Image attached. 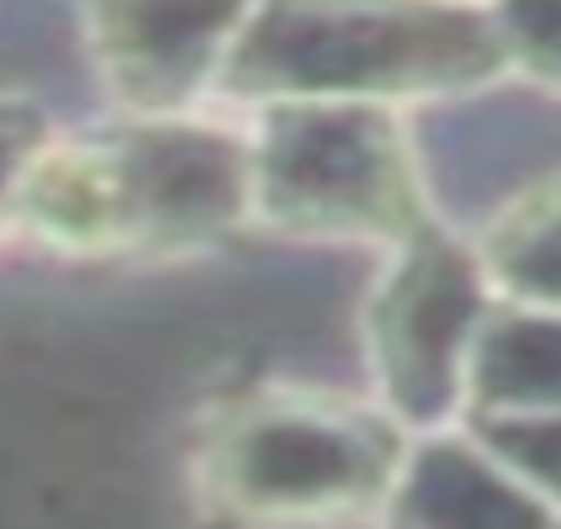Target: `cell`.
<instances>
[{"label":"cell","instance_id":"8","mask_svg":"<svg viewBox=\"0 0 561 529\" xmlns=\"http://www.w3.org/2000/svg\"><path fill=\"white\" fill-rule=\"evenodd\" d=\"M561 407V312L493 297L482 334L471 344L467 407L471 418H519V413H557Z\"/></svg>","mask_w":561,"mask_h":529},{"label":"cell","instance_id":"5","mask_svg":"<svg viewBox=\"0 0 561 529\" xmlns=\"http://www.w3.org/2000/svg\"><path fill=\"white\" fill-rule=\"evenodd\" d=\"M493 297L477 239H461L439 218L387 250V271L360 308V344L371 398L413 435L461 424L471 344Z\"/></svg>","mask_w":561,"mask_h":529},{"label":"cell","instance_id":"2","mask_svg":"<svg viewBox=\"0 0 561 529\" xmlns=\"http://www.w3.org/2000/svg\"><path fill=\"white\" fill-rule=\"evenodd\" d=\"M514 74L493 0H254L218 101L419 106Z\"/></svg>","mask_w":561,"mask_h":529},{"label":"cell","instance_id":"12","mask_svg":"<svg viewBox=\"0 0 561 529\" xmlns=\"http://www.w3.org/2000/svg\"><path fill=\"white\" fill-rule=\"evenodd\" d=\"M48 138H54V123L32 95H0V233L16 228V202Z\"/></svg>","mask_w":561,"mask_h":529},{"label":"cell","instance_id":"10","mask_svg":"<svg viewBox=\"0 0 561 529\" xmlns=\"http://www.w3.org/2000/svg\"><path fill=\"white\" fill-rule=\"evenodd\" d=\"M467 429L551 508V519L561 525V407L557 413H519V418H471Z\"/></svg>","mask_w":561,"mask_h":529},{"label":"cell","instance_id":"6","mask_svg":"<svg viewBox=\"0 0 561 529\" xmlns=\"http://www.w3.org/2000/svg\"><path fill=\"white\" fill-rule=\"evenodd\" d=\"M254 0H80L95 80L123 112H202Z\"/></svg>","mask_w":561,"mask_h":529},{"label":"cell","instance_id":"4","mask_svg":"<svg viewBox=\"0 0 561 529\" xmlns=\"http://www.w3.org/2000/svg\"><path fill=\"white\" fill-rule=\"evenodd\" d=\"M250 112L260 233L392 250L439 218L403 106L265 101Z\"/></svg>","mask_w":561,"mask_h":529},{"label":"cell","instance_id":"1","mask_svg":"<svg viewBox=\"0 0 561 529\" xmlns=\"http://www.w3.org/2000/svg\"><path fill=\"white\" fill-rule=\"evenodd\" d=\"M16 228L69 260H186L254 228L250 127L207 112H123L54 133L37 154Z\"/></svg>","mask_w":561,"mask_h":529},{"label":"cell","instance_id":"3","mask_svg":"<svg viewBox=\"0 0 561 529\" xmlns=\"http://www.w3.org/2000/svg\"><path fill=\"white\" fill-rule=\"evenodd\" d=\"M413 429L376 398L244 381L202 407L191 493L218 525H340L387 514Z\"/></svg>","mask_w":561,"mask_h":529},{"label":"cell","instance_id":"7","mask_svg":"<svg viewBox=\"0 0 561 529\" xmlns=\"http://www.w3.org/2000/svg\"><path fill=\"white\" fill-rule=\"evenodd\" d=\"M387 519H403V525H461V529L557 525L551 508L535 498L467 424L413 435L398 493L387 503Z\"/></svg>","mask_w":561,"mask_h":529},{"label":"cell","instance_id":"11","mask_svg":"<svg viewBox=\"0 0 561 529\" xmlns=\"http://www.w3.org/2000/svg\"><path fill=\"white\" fill-rule=\"evenodd\" d=\"M514 74L561 95V0H493Z\"/></svg>","mask_w":561,"mask_h":529},{"label":"cell","instance_id":"9","mask_svg":"<svg viewBox=\"0 0 561 529\" xmlns=\"http://www.w3.org/2000/svg\"><path fill=\"white\" fill-rule=\"evenodd\" d=\"M499 297L561 312V175L508 196L477 233Z\"/></svg>","mask_w":561,"mask_h":529}]
</instances>
